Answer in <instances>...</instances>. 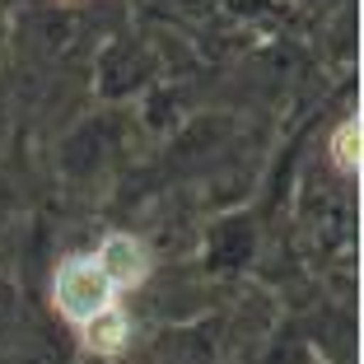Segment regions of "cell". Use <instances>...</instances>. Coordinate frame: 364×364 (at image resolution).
Listing matches in <instances>:
<instances>
[{
  "mask_svg": "<svg viewBox=\"0 0 364 364\" xmlns=\"http://www.w3.org/2000/svg\"><path fill=\"white\" fill-rule=\"evenodd\" d=\"M52 304L70 327H85L89 318H98L103 309L117 304V289L98 271L94 252H70V257H61V267L52 276Z\"/></svg>",
  "mask_w": 364,
  "mask_h": 364,
  "instance_id": "cell-1",
  "label": "cell"
},
{
  "mask_svg": "<svg viewBox=\"0 0 364 364\" xmlns=\"http://www.w3.org/2000/svg\"><path fill=\"white\" fill-rule=\"evenodd\" d=\"M94 262H98V271L107 276V285L117 289V294L122 289H140L145 280H150V271H154L150 243L136 238V234H122V229H112V234L94 247Z\"/></svg>",
  "mask_w": 364,
  "mask_h": 364,
  "instance_id": "cell-2",
  "label": "cell"
},
{
  "mask_svg": "<svg viewBox=\"0 0 364 364\" xmlns=\"http://www.w3.org/2000/svg\"><path fill=\"white\" fill-rule=\"evenodd\" d=\"M80 341H85V350L98 355V360H117L131 346V313L122 309V304L103 309L98 318H89L85 327H80Z\"/></svg>",
  "mask_w": 364,
  "mask_h": 364,
  "instance_id": "cell-3",
  "label": "cell"
},
{
  "mask_svg": "<svg viewBox=\"0 0 364 364\" xmlns=\"http://www.w3.org/2000/svg\"><path fill=\"white\" fill-rule=\"evenodd\" d=\"M327 150H332V164L341 173H360V112L346 117L341 127L332 131V145H327Z\"/></svg>",
  "mask_w": 364,
  "mask_h": 364,
  "instance_id": "cell-4",
  "label": "cell"
}]
</instances>
